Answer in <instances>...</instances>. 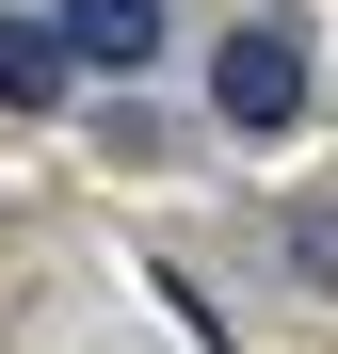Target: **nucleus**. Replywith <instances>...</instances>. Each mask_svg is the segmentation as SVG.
I'll use <instances>...</instances> for the list:
<instances>
[{
	"instance_id": "2",
	"label": "nucleus",
	"mask_w": 338,
	"mask_h": 354,
	"mask_svg": "<svg viewBox=\"0 0 338 354\" xmlns=\"http://www.w3.org/2000/svg\"><path fill=\"white\" fill-rule=\"evenodd\" d=\"M48 48H65V65H113V81H129L145 48H161V0H65V32H48Z\"/></svg>"
},
{
	"instance_id": "3",
	"label": "nucleus",
	"mask_w": 338,
	"mask_h": 354,
	"mask_svg": "<svg viewBox=\"0 0 338 354\" xmlns=\"http://www.w3.org/2000/svg\"><path fill=\"white\" fill-rule=\"evenodd\" d=\"M48 97H65V48H48V32H17V17H0V113H48Z\"/></svg>"
},
{
	"instance_id": "1",
	"label": "nucleus",
	"mask_w": 338,
	"mask_h": 354,
	"mask_svg": "<svg viewBox=\"0 0 338 354\" xmlns=\"http://www.w3.org/2000/svg\"><path fill=\"white\" fill-rule=\"evenodd\" d=\"M209 97H225V129H290V113H306V48L274 32V17L225 32V48H209Z\"/></svg>"
},
{
	"instance_id": "4",
	"label": "nucleus",
	"mask_w": 338,
	"mask_h": 354,
	"mask_svg": "<svg viewBox=\"0 0 338 354\" xmlns=\"http://www.w3.org/2000/svg\"><path fill=\"white\" fill-rule=\"evenodd\" d=\"M290 258H306V274L338 290V209H290Z\"/></svg>"
}]
</instances>
